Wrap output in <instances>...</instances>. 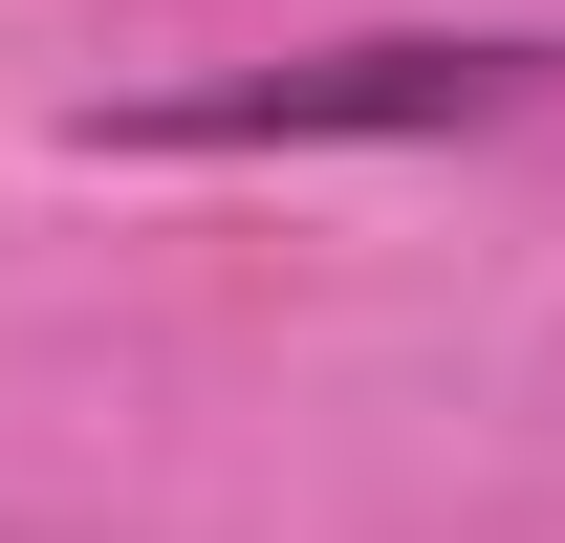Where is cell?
<instances>
[{"instance_id":"6da1fadb","label":"cell","mask_w":565,"mask_h":543,"mask_svg":"<svg viewBox=\"0 0 565 543\" xmlns=\"http://www.w3.org/2000/svg\"><path fill=\"white\" fill-rule=\"evenodd\" d=\"M565 44H305V66H217V87H152L109 152H414V131H500L544 109Z\"/></svg>"}]
</instances>
